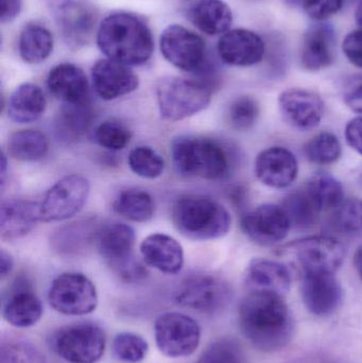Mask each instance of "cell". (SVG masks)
I'll list each match as a JSON object with an SVG mask.
<instances>
[{
  "label": "cell",
  "instance_id": "cell-50",
  "mask_svg": "<svg viewBox=\"0 0 362 363\" xmlns=\"http://www.w3.org/2000/svg\"><path fill=\"white\" fill-rule=\"evenodd\" d=\"M354 267L356 269L357 274L359 275L362 281V245L355 252Z\"/></svg>",
  "mask_w": 362,
  "mask_h": 363
},
{
  "label": "cell",
  "instance_id": "cell-41",
  "mask_svg": "<svg viewBox=\"0 0 362 363\" xmlns=\"http://www.w3.org/2000/svg\"><path fill=\"white\" fill-rule=\"evenodd\" d=\"M113 353L121 362L137 363L142 362L149 351V345L140 335L120 333L113 340Z\"/></svg>",
  "mask_w": 362,
  "mask_h": 363
},
{
  "label": "cell",
  "instance_id": "cell-40",
  "mask_svg": "<svg viewBox=\"0 0 362 363\" xmlns=\"http://www.w3.org/2000/svg\"><path fill=\"white\" fill-rule=\"evenodd\" d=\"M227 114L230 123L234 129L238 131H248L259 119V102L252 96H240L230 104Z\"/></svg>",
  "mask_w": 362,
  "mask_h": 363
},
{
  "label": "cell",
  "instance_id": "cell-13",
  "mask_svg": "<svg viewBox=\"0 0 362 363\" xmlns=\"http://www.w3.org/2000/svg\"><path fill=\"white\" fill-rule=\"evenodd\" d=\"M163 57L187 72H202L206 64V44L199 34L181 25H170L159 40Z\"/></svg>",
  "mask_w": 362,
  "mask_h": 363
},
{
  "label": "cell",
  "instance_id": "cell-1",
  "mask_svg": "<svg viewBox=\"0 0 362 363\" xmlns=\"http://www.w3.org/2000/svg\"><path fill=\"white\" fill-rule=\"evenodd\" d=\"M238 317L242 334L261 351H280L293 339L295 326L284 296L251 291L242 300Z\"/></svg>",
  "mask_w": 362,
  "mask_h": 363
},
{
  "label": "cell",
  "instance_id": "cell-6",
  "mask_svg": "<svg viewBox=\"0 0 362 363\" xmlns=\"http://www.w3.org/2000/svg\"><path fill=\"white\" fill-rule=\"evenodd\" d=\"M283 255L290 258L304 274H335L344 264V245L329 236H312L288 243Z\"/></svg>",
  "mask_w": 362,
  "mask_h": 363
},
{
  "label": "cell",
  "instance_id": "cell-31",
  "mask_svg": "<svg viewBox=\"0 0 362 363\" xmlns=\"http://www.w3.org/2000/svg\"><path fill=\"white\" fill-rule=\"evenodd\" d=\"M91 119L93 113L89 104H66L55 117L57 138L66 143L77 142L86 133Z\"/></svg>",
  "mask_w": 362,
  "mask_h": 363
},
{
  "label": "cell",
  "instance_id": "cell-39",
  "mask_svg": "<svg viewBox=\"0 0 362 363\" xmlns=\"http://www.w3.org/2000/svg\"><path fill=\"white\" fill-rule=\"evenodd\" d=\"M199 363H248L242 345L235 339L223 338L210 343Z\"/></svg>",
  "mask_w": 362,
  "mask_h": 363
},
{
  "label": "cell",
  "instance_id": "cell-29",
  "mask_svg": "<svg viewBox=\"0 0 362 363\" xmlns=\"http://www.w3.org/2000/svg\"><path fill=\"white\" fill-rule=\"evenodd\" d=\"M100 226L93 218L80 220L59 228L50 238L53 250L63 255H76L96 242Z\"/></svg>",
  "mask_w": 362,
  "mask_h": 363
},
{
  "label": "cell",
  "instance_id": "cell-34",
  "mask_svg": "<svg viewBox=\"0 0 362 363\" xmlns=\"http://www.w3.org/2000/svg\"><path fill=\"white\" fill-rule=\"evenodd\" d=\"M8 150L11 157L17 161H40L48 153V138L38 130H21L11 134Z\"/></svg>",
  "mask_w": 362,
  "mask_h": 363
},
{
  "label": "cell",
  "instance_id": "cell-2",
  "mask_svg": "<svg viewBox=\"0 0 362 363\" xmlns=\"http://www.w3.org/2000/svg\"><path fill=\"white\" fill-rule=\"evenodd\" d=\"M96 40L108 59L128 66L142 65L152 57V31L142 17L131 12L108 15L98 26Z\"/></svg>",
  "mask_w": 362,
  "mask_h": 363
},
{
  "label": "cell",
  "instance_id": "cell-16",
  "mask_svg": "<svg viewBox=\"0 0 362 363\" xmlns=\"http://www.w3.org/2000/svg\"><path fill=\"white\" fill-rule=\"evenodd\" d=\"M91 82L96 94L106 101L129 95L140 86V79L130 66L108 57L94 64Z\"/></svg>",
  "mask_w": 362,
  "mask_h": 363
},
{
  "label": "cell",
  "instance_id": "cell-46",
  "mask_svg": "<svg viewBox=\"0 0 362 363\" xmlns=\"http://www.w3.org/2000/svg\"><path fill=\"white\" fill-rule=\"evenodd\" d=\"M346 140L353 150L362 155V116L349 121L346 127Z\"/></svg>",
  "mask_w": 362,
  "mask_h": 363
},
{
  "label": "cell",
  "instance_id": "cell-22",
  "mask_svg": "<svg viewBox=\"0 0 362 363\" xmlns=\"http://www.w3.org/2000/svg\"><path fill=\"white\" fill-rule=\"evenodd\" d=\"M140 253L146 264L165 274H178L184 266V250L169 235H149L140 243Z\"/></svg>",
  "mask_w": 362,
  "mask_h": 363
},
{
  "label": "cell",
  "instance_id": "cell-26",
  "mask_svg": "<svg viewBox=\"0 0 362 363\" xmlns=\"http://www.w3.org/2000/svg\"><path fill=\"white\" fill-rule=\"evenodd\" d=\"M246 283L251 291L271 292L285 296L290 290L291 274L282 262L259 258L249 264Z\"/></svg>",
  "mask_w": 362,
  "mask_h": 363
},
{
  "label": "cell",
  "instance_id": "cell-28",
  "mask_svg": "<svg viewBox=\"0 0 362 363\" xmlns=\"http://www.w3.org/2000/svg\"><path fill=\"white\" fill-rule=\"evenodd\" d=\"M44 91L33 83H23L11 94L6 104V113L15 123H31L38 121L46 111Z\"/></svg>",
  "mask_w": 362,
  "mask_h": 363
},
{
  "label": "cell",
  "instance_id": "cell-45",
  "mask_svg": "<svg viewBox=\"0 0 362 363\" xmlns=\"http://www.w3.org/2000/svg\"><path fill=\"white\" fill-rule=\"evenodd\" d=\"M342 50L353 65L362 68V29L350 32L346 36Z\"/></svg>",
  "mask_w": 362,
  "mask_h": 363
},
{
  "label": "cell",
  "instance_id": "cell-20",
  "mask_svg": "<svg viewBox=\"0 0 362 363\" xmlns=\"http://www.w3.org/2000/svg\"><path fill=\"white\" fill-rule=\"evenodd\" d=\"M337 35L335 28L325 21L310 26L303 36L301 63L310 72H319L335 61Z\"/></svg>",
  "mask_w": 362,
  "mask_h": 363
},
{
  "label": "cell",
  "instance_id": "cell-3",
  "mask_svg": "<svg viewBox=\"0 0 362 363\" xmlns=\"http://www.w3.org/2000/svg\"><path fill=\"white\" fill-rule=\"evenodd\" d=\"M171 157L176 172L183 176L220 181L229 176L232 157L217 140L181 136L171 144Z\"/></svg>",
  "mask_w": 362,
  "mask_h": 363
},
{
  "label": "cell",
  "instance_id": "cell-23",
  "mask_svg": "<svg viewBox=\"0 0 362 363\" xmlns=\"http://www.w3.org/2000/svg\"><path fill=\"white\" fill-rule=\"evenodd\" d=\"M49 91L66 104H89V83L86 74L72 63L55 65L47 77Z\"/></svg>",
  "mask_w": 362,
  "mask_h": 363
},
{
  "label": "cell",
  "instance_id": "cell-35",
  "mask_svg": "<svg viewBox=\"0 0 362 363\" xmlns=\"http://www.w3.org/2000/svg\"><path fill=\"white\" fill-rule=\"evenodd\" d=\"M332 225L336 232L348 237L362 234V200L357 198L344 199L334 209Z\"/></svg>",
  "mask_w": 362,
  "mask_h": 363
},
{
  "label": "cell",
  "instance_id": "cell-7",
  "mask_svg": "<svg viewBox=\"0 0 362 363\" xmlns=\"http://www.w3.org/2000/svg\"><path fill=\"white\" fill-rule=\"evenodd\" d=\"M46 2L55 26L68 46L81 48L91 42L98 21L97 11L93 4L87 0H46Z\"/></svg>",
  "mask_w": 362,
  "mask_h": 363
},
{
  "label": "cell",
  "instance_id": "cell-47",
  "mask_svg": "<svg viewBox=\"0 0 362 363\" xmlns=\"http://www.w3.org/2000/svg\"><path fill=\"white\" fill-rule=\"evenodd\" d=\"M344 102L356 113H362V78L353 81L344 91Z\"/></svg>",
  "mask_w": 362,
  "mask_h": 363
},
{
  "label": "cell",
  "instance_id": "cell-4",
  "mask_svg": "<svg viewBox=\"0 0 362 363\" xmlns=\"http://www.w3.org/2000/svg\"><path fill=\"white\" fill-rule=\"evenodd\" d=\"M172 222L181 235L191 240H214L231 230L232 217L218 201L203 196H187L176 201Z\"/></svg>",
  "mask_w": 362,
  "mask_h": 363
},
{
  "label": "cell",
  "instance_id": "cell-25",
  "mask_svg": "<svg viewBox=\"0 0 362 363\" xmlns=\"http://www.w3.org/2000/svg\"><path fill=\"white\" fill-rule=\"evenodd\" d=\"M38 221H40V204L21 199H11L2 202L0 235L4 240H16L26 236Z\"/></svg>",
  "mask_w": 362,
  "mask_h": 363
},
{
  "label": "cell",
  "instance_id": "cell-10",
  "mask_svg": "<svg viewBox=\"0 0 362 363\" xmlns=\"http://www.w3.org/2000/svg\"><path fill=\"white\" fill-rule=\"evenodd\" d=\"M48 301L50 306L62 315H89L97 308V290L84 274L63 273L51 283Z\"/></svg>",
  "mask_w": 362,
  "mask_h": 363
},
{
  "label": "cell",
  "instance_id": "cell-49",
  "mask_svg": "<svg viewBox=\"0 0 362 363\" xmlns=\"http://www.w3.org/2000/svg\"><path fill=\"white\" fill-rule=\"evenodd\" d=\"M14 268V259L12 255L6 250L2 249L0 252V274L2 279L8 277Z\"/></svg>",
  "mask_w": 362,
  "mask_h": 363
},
{
  "label": "cell",
  "instance_id": "cell-15",
  "mask_svg": "<svg viewBox=\"0 0 362 363\" xmlns=\"http://www.w3.org/2000/svg\"><path fill=\"white\" fill-rule=\"evenodd\" d=\"M283 119L295 129L310 131L320 125L325 113L322 98L305 89H289L278 97Z\"/></svg>",
  "mask_w": 362,
  "mask_h": 363
},
{
  "label": "cell",
  "instance_id": "cell-33",
  "mask_svg": "<svg viewBox=\"0 0 362 363\" xmlns=\"http://www.w3.org/2000/svg\"><path fill=\"white\" fill-rule=\"evenodd\" d=\"M113 209L133 222H147L155 213V203L149 192L140 189L123 190L113 202Z\"/></svg>",
  "mask_w": 362,
  "mask_h": 363
},
{
  "label": "cell",
  "instance_id": "cell-37",
  "mask_svg": "<svg viewBox=\"0 0 362 363\" xmlns=\"http://www.w3.org/2000/svg\"><path fill=\"white\" fill-rule=\"evenodd\" d=\"M130 169L140 178L154 180L165 170V161L154 150L147 146L136 147L130 151L128 157Z\"/></svg>",
  "mask_w": 362,
  "mask_h": 363
},
{
  "label": "cell",
  "instance_id": "cell-51",
  "mask_svg": "<svg viewBox=\"0 0 362 363\" xmlns=\"http://www.w3.org/2000/svg\"><path fill=\"white\" fill-rule=\"evenodd\" d=\"M355 18H356L357 23L362 28V2L357 8L356 13H355Z\"/></svg>",
  "mask_w": 362,
  "mask_h": 363
},
{
  "label": "cell",
  "instance_id": "cell-5",
  "mask_svg": "<svg viewBox=\"0 0 362 363\" xmlns=\"http://www.w3.org/2000/svg\"><path fill=\"white\" fill-rule=\"evenodd\" d=\"M212 94V84L208 79H162L157 87L159 114L168 121L188 118L210 106Z\"/></svg>",
  "mask_w": 362,
  "mask_h": 363
},
{
  "label": "cell",
  "instance_id": "cell-52",
  "mask_svg": "<svg viewBox=\"0 0 362 363\" xmlns=\"http://www.w3.org/2000/svg\"><path fill=\"white\" fill-rule=\"evenodd\" d=\"M359 181H361V184L362 186V172H361V177H359Z\"/></svg>",
  "mask_w": 362,
  "mask_h": 363
},
{
  "label": "cell",
  "instance_id": "cell-30",
  "mask_svg": "<svg viewBox=\"0 0 362 363\" xmlns=\"http://www.w3.org/2000/svg\"><path fill=\"white\" fill-rule=\"evenodd\" d=\"M53 45V35L45 26L29 23L19 35V55L26 63L40 64L50 57Z\"/></svg>",
  "mask_w": 362,
  "mask_h": 363
},
{
  "label": "cell",
  "instance_id": "cell-11",
  "mask_svg": "<svg viewBox=\"0 0 362 363\" xmlns=\"http://www.w3.org/2000/svg\"><path fill=\"white\" fill-rule=\"evenodd\" d=\"M155 342L161 353L170 358L188 357L201 340V328L189 315L166 313L154 324Z\"/></svg>",
  "mask_w": 362,
  "mask_h": 363
},
{
  "label": "cell",
  "instance_id": "cell-27",
  "mask_svg": "<svg viewBox=\"0 0 362 363\" xmlns=\"http://www.w3.org/2000/svg\"><path fill=\"white\" fill-rule=\"evenodd\" d=\"M187 15L200 31L210 36L223 35L233 23V12L223 0H197Z\"/></svg>",
  "mask_w": 362,
  "mask_h": 363
},
{
  "label": "cell",
  "instance_id": "cell-8",
  "mask_svg": "<svg viewBox=\"0 0 362 363\" xmlns=\"http://www.w3.org/2000/svg\"><path fill=\"white\" fill-rule=\"evenodd\" d=\"M55 353L69 363H97L106 352V336L97 324L65 326L52 339Z\"/></svg>",
  "mask_w": 362,
  "mask_h": 363
},
{
  "label": "cell",
  "instance_id": "cell-14",
  "mask_svg": "<svg viewBox=\"0 0 362 363\" xmlns=\"http://www.w3.org/2000/svg\"><path fill=\"white\" fill-rule=\"evenodd\" d=\"M242 228L254 242L272 245L286 238L291 228V221L284 207L263 204L242 217Z\"/></svg>",
  "mask_w": 362,
  "mask_h": 363
},
{
  "label": "cell",
  "instance_id": "cell-24",
  "mask_svg": "<svg viewBox=\"0 0 362 363\" xmlns=\"http://www.w3.org/2000/svg\"><path fill=\"white\" fill-rule=\"evenodd\" d=\"M4 320L14 328L35 325L43 315V304L27 281H19L9 292L2 308Z\"/></svg>",
  "mask_w": 362,
  "mask_h": 363
},
{
  "label": "cell",
  "instance_id": "cell-44",
  "mask_svg": "<svg viewBox=\"0 0 362 363\" xmlns=\"http://www.w3.org/2000/svg\"><path fill=\"white\" fill-rule=\"evenodd\" d=\"M344 2V0H306L303 8L310 18L325 21L341 10Z\"/></svg>",
  "mask_w": 362,
  "mask_h": 363
},
{
  "label": "cell",
  "instance_id": "cell-43",
  "mask_svg": "<svg viewBox=\"0 0 362 363\" xmlns=\"http://www.w3.org/2000/svg\"><path fill=\"white\" fill-rule=\"evenodd\" d=\"M2 363H46L44 354L27 341H8L1 347Z\"/></svg>",
  "mask_w": 362,
  "mask_h": 363
},
{
  "label": "cell",
  "instance_id": "cell-19",
  "mask_svg": "<svg viewBox=\"0 0 362 363\" xmlns=\"http://www.w3.org/2000/svg\"><path fill=\"white\" fill-rule=\"evenodd\" d=\"M255 174L264 185L274 189H284L297 180L299 163L288 149L271 147L257 155Z\"/></svg>",
  "mask_w": 362,
  "mask_h": 363
},
{
  "label": "cell",
  "instance_id": "cell-12",
  "mask_svg": "<svg viewBox=\"0 0 362 363\" xmlns=\"http://www.w3.org/2000/svg\"><path fill=\"white\" fill-rule=\"evenodd\" d=\"M91 184L78 174L64 177L45 194L40 204V221L60 222L79 213L86 203Z\"/></svg>",
  "mask_w": 362,
  "mask_h": 363
},
{
  "label": "cell",
  "instance_id": "cell-36",
  "mask_svg": "<svg viewBox=\"0 0 362 363\" xmlns=\"http://www.w3.org/2000/svg\"><path fill=\"white\" fill-rule=\"evenodd\" d=\"M306 157L316 165H332L339 161L342 155V146L335 134L321 132L306 144Z\"/></svg>",
  "mask_w": 362,
  "mask_h": 363
},
{
  "label": "cell",
  "instance_id": "cell-48",
  "mask_svg": "<svg viewBox=\"0 0 362 363\" xmlns=\"http://www.w3.org/2000/svg\"><path fill=\"white\" fill-rule=\"evenodd\" d=\"M21 8H23V0H1V14H0L1 23H12L21 14Z\"/></svg>",
  "mask_w": 362,
  "mask_h": 363
},
{
  "label": "cell",
  "instance_id": "cell-42",
  "mask_svg": "<svg viewBox=\"0 0 362 363\" xmlns=\"http://www.w3.org/2000/svg\"><path fill=\"white\" fill-rule=\"evenodd\" d=\"M131 132L118 121H106L95 130V140L102 148L111 151H120L129 145Z\"/></svg>",
  "mask_w": 362,
  "mask_h": 363
},
{
  "label": "cell",
  "instance_id": "cell-17",
  "mask_svg": "<svg viewBox=\"0 0 362 363\" xmlns=\"http://www.w3.org/2000/svg\"><path fill=\"white\" fill-rule=\"evenodd\" d=\"M302 301L307 311L317 317H329L342 303V287L335 274H304L301 286Z\"/></svg>",
  "mask_w": 362,
  "mask_h": 363
},
{
  "label": "cell",
  "instance_id": "cell-38",
  "mask_svg": "<svg viewBox=\"0 0 362 363\" xmlns=\"http://www.w3.org/2000/svg\"><path fill=\"white\" fill-rule=\"evenodd\" d=\"M283 207L290 219L291 225L300 228H310L316 223L321 213L310 201V196L303 188L289 194L285 199Z\"/></svg>",
  "mask_w": 362,
  "mask_h": 363
},
{
  "label": "cell",
  "instance_id": "cell-21",
  "mask_svg": "<svg viewBox=\"0 0 362 363\" xmlns=\"http://www.w3.org/2000/svg\"><path fill=\"white\" fill-rule=\"evenodd\" d=\"M135 239V232L131 226L113 222L100 226L95 243L100 255L115 272L135 258L133 255Z\"/></svg>",
  "mask_w": 362,
  "mask_h": 363
},
{
  "label": "cell",
  "instance_id": "cell-32",
  "mask_svg": "<svg viewBox=\"0 0 362 363\" xmlns=\"http://www.w3.org/2000/svg\"><path fill=\"white\" fill-rule=\"evenodd\" d=\"M303 189L320 213L334 211L344 199L342 184L327 172L315 174Z\"/></svg>",
  "mask_w": 362,
  "mask_h": 363
},
{
  "label": "cell",
  "instance_id": "cell-18",
  "mask_svg": "<svg viewBox=\"0 0 362 363\" xmlns=\"http://www.w3.org/2000/svg\"><path fill=\"white\" fill-rule=\"evenodd\" d=\"M217 50L227 65L249 67L263 61L266 45L256 32L239 28L221 35Z\"/></svg>",
  "mask_w": 362,
  "mask_h": 363
},
{
  "label": "cell",
  "instance_id": "cell-9",
  "mask_svg": "<svg viewBox=\"0 0 362 363\" xmlns=\"http://www.w3.org/2000/svg\"><path fill=\"white\" fill-rule=\"evenodd\" d=\"M174 298L181 306L213 315L229 305L232 289L227 281L217 275L195 274L179 285Z\"/></svg>",
  "mask_w": 362,
  "mask_h": 363
}]
</instances>
